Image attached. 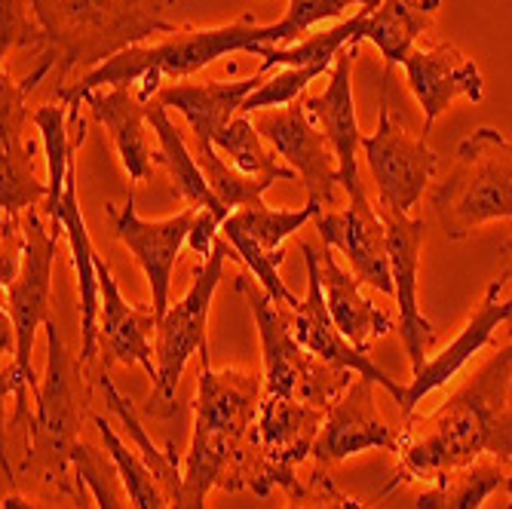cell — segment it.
Wrapping results in <instances>:
<instances>
[{
	"mask_svg": "<svg viewBox=\"0 0 512 509\" xmlns=\"http://www.w3.org/2000/svg\"><path fill=\"white\" fill-rule=\"evenodd\" d=\"M512 341L427 418H405L399 427V467L384 494L408 482H436L442 473L479 457L512 464Z\"/></svg>",
	"mask_w": 512,
	"mask_h": 509,
	"instance_id": "obj_1",
	"label": "cell"
},
{
	"mask_svg": "<svg viewBox=\"0 0 512 509\" xmlns=\"http://www.w3.org/2000/svg\"><path fill=\"white\" fill-rule=\"evenodd\" d=\"M258 43H273L270 25H258L252 16H243L230 25L218 28H178L154 43H138L129 50L117 53L96 71L77 77L68 86H59L53 92V102L68 105V129H71V145L83 148L86 142V123L80 117V105L92 96L96 89L108 86H132L135 80H145L138 96L142 102L157 99L163 89V80L181 83L184 77H194L197 71L209 68L221 56L230 53H252Z\"/></svg>",
	"mask_w": 512,
	"mask_h": 509,
	"instance_id": "obj_2",
	"label": "cell"
},
{
	"mask_svg": "<svg viewBox=\"0 0 512 509\" xmlns=\"http://www.w3.org/2000/svg\"><path fill=\"white\" fill-rule=\"evenodd\" d=\"M50 56L59 68L56 83L65 86L74 71H96L129 46L178 31L163 16L160 0H28Z\"/></svg>",
	"mask_w": 512,
	"mask_h": 509,
	"instance_id": "obj_3",
	"label": "cell"
},
{
	"mask_svg": "<svg viewBox=\"0 0 512 509\" xmlns=\"http://www.w3.org/2000/svg\"><path fill=\"white\" fill-rule=\"evenodd\" d=\"M22 234H25V252H22V270L19 276L4 286V319L13 335V362L4 368V387L0 393L13 396V418L10 427L22 430L28 436L31 427V405L28 393H37L40 378L34 372V338L37 329L50 322V307H53V261H56V246H59V230H46L43 218L37 209H28L22 215Z\"/></svg>",
	"mask_w": 512,
	"mask_h": 509,
	"instance_id": "obj_4",
	"label": "cell"
},
{
	"mask_svg": "<svg viewBox=\"0 0 512 509\" xmlns=\"http://www.w3.org/2000/svg\"><path fill=\"white\" fill-rule=\"evenodd\" d=\"M433 215L451 243L467 240L476 227L512 218V142L482 126L463 138L454 166L430 197Z\"/></svg>",
	"mask_w": 512,
	"mask_h": 509,
	"instance_id": "obj_5",
	"label": "cell"
},
{
	"mask_svg": "<svg viewBox=\"0 0 512 509\" xmlns=\"http://www.w3.org/2000/svg\"><path fill=\"white\" fill-rule=\"evenodd\" d=\"M46 375L34 393V418L28 427V445L22 473H31L62 491H71L68 470L74 467V451L80 445V365L62 344L56 322H46Z\"/></svg>",
	"mask_w": 512,
	"mask_h": 509,
	"instance_id": "obj_6",
	"label": "cell"
},
{
	"mask_svg": "<svg viewBox=\"0 0 512 509\" xmlns=\"http://www.w3.org/2000/svg\"><path fill=\"white\" fill-rule=\"evenodd\" d=\"M240 292L249 301L255 316L261 353H264V393L279 399H298L329 411L344 390L353 384L356 372L332 362H322L310 350H304L295 338V310L273 301L261 286H246L240 280Z\"/></svg>",
	"mask_w": 512,
	"mask_h": 509,
	"instance_id": "obj_7",
	"label": "cell"
},
{
	"mask_svg": "<svg viewBox=\"0 0 512 509\" xmlns=\"http://www.w3.org/2000/svg\"><path fill=\"white\" fill-rule=\"evenodd\" d=\"M53 68L56 62L50 56H40L37 68L25 80H13L7 68L0 71V209H4L0 230L4 237H19L22 215L50 194L46 181L37 178V145L28 138L34 114H28L25 102Z\"/></svg>",
	"mask_w": 512,
	"mask_h": 509,
	"instance_id": "obj_8",
	"label": "cell"
},
{
	"mask_svg": "<svg viewBox=\"0 0 512 509\" xmlns=\"http://www.w3.org/2000/svg\"><path fill=\"white\" fill-rule=\"evenodd\" d=\"M390 71H384V96L375 135H362V151L378 188V206L393 212H411L421 203L427 184L439 169V154L424 135H408L390 114Z\"/></svg>",
	"mask_w": 512,
	"mask_h": 509,
	"instance_id": "obj_9",
	"label": "cell"
},
{
	"mask_svg": "<svg viewBox=\"0 0 512 509\" xmlns=\"http://www.w3.org/2000/svg\"><path fill=\"white\" fill-rule=\"evenodd\" d=\"M227 258H234V249H230V243L224 237H218L212 255L197 264L191 289L184 292V298L175 307H169V313L160 319L157 347H154V353H157L154 396L160 402H169L175 396L184 368H188V359L209 347V338H206L209 310H212V298L221 283Z\"/></svg>",
	"mask_w": 512,
	"mask_h": 509,
	"instance_id": "obj_10",
	"label": "cell"
},
{
	"mask_svg": "<svg viewBox=\"0 0 512 509\" xmlns=\"http://www.w3.org/2000/svg\"><path fill=\"white\" fill-rule=\"evenodd\" d=\"M322 424H325V408L264 393L258 424H255V470H252V491L258 497H267L273 485L298 491L295 467L313 451Z\"/></svg>",
	"mask_w": 512,
	"mask_h": 509,
	"instance_id": "obj_11",
	"label": "cell"
},
{
	"mask_svg": "<svg viewBox=\"0 0 512 509\" xmlns=\"http://www.w3.org/2000/svg\"><path fill=\"white\" fill-rule=\"evenodd\" d=\"M249 117L264 142L298 172L310 200L335 206L338 157L332 151L329 135L322 132V126L304 108V99L286 108H270V111L249 114Z\"/></svg>",
	"mask_w": 512,
	"mask_h": 509,
	"instance_id": "obj_12",
	"label": "cell"
},
{
	"mask_svg": "<svg viewBox=\"0 0 512 509\" xmlns=\"http://www.w3.org/2000/svg\"><path fill=\"white\" fill-rule=\"evenodd\" d=\"M387 227V252L393 270V298L399 304V338L411 362V375L421 372L427 350L436 344L433 322L417 307V273H421V249L427 240V221L405 212L381 209Z\"/></svg>",
	"mask_w": 512,
	"mask_h": 509,
	"instance_id": "obj_13",
	"label": "cell"
},
{
	"mask_svg": "<svg viewBox=\"0 0 512 509\" xmlns=\"http://www.w3.org/2000/svg\"><path fill=\"white\" fill-rule=\"evenodd\" d=\"M200 209L188 206L184 212L163 218V221H148L135 212V200H129L117 209L108 206V215L114 221L117 240L132 252L138 267L145 270L148 286H151V307L157 319L169 313V286H172V270L178 264V255L191 237V227Z\"/></svg>",
	"mask_w": 512,
	"mask_h": 509,
	"instance_id": "obj_14",
	"label": "cell"
},
{
	"mask_svg": "<svg viewBox=\"0 0 512 509\" xmlns=\"http://www.w3.org/2000/svg\"><path fill=\"white\" fill-rule=\"evenodd\" d=\"M322 243L347 255L350 270L371 289L393 295V270L387 252V227L378 206L368 194L350 197L347 209L341 212H319L313 218Z\"/></svg>",
	"mask_w": 512,
	"mask_h": 509,
	"instance_id": "obj_15",
	"label": "cell"
},
{
	"mask_svg": "<svg viewBox=\"0 0 512 509\" xmlns=\"http://www.w3.org/2000/svg\"><path fill=\"white\" fill-rule=\"evenodd\" d=\"M304 255V267H307V298L301 301V307L295 310V338L304 350H310L313 356H319L322 362H332L341 368H350V372L375 381L378 387H384L396 402H402L405 387L396 384L393 378H387L381 368L368 359V353H359L335 326V319L329 313V304H325V289H322V258L310 243L298 246Z\"/></svg>",
	"mask_w": 512,
	"mask_h": 509,
	"instance_id": "obj_16",
	"label": "cell"
},
{
	"mask_svg": "<svg viewBox=\"0 0 512 509\" xmlns=\"http://www.w3.org/2000/svg\"><path fill=\"white\" fill-rule=\"evenodd\" d=\"M368 448L399 451V430L390 427L375 405V381L362 375L344 390V396L325 411V424L316 436L313 454L319 464H338Z\"/></svg>",
	"mask_w": 512,
	"mask_h": 509,
	"instance_id": "obj_17",
	"label": "cell"
},
{
	"mask_svg": "<svg viewBox=\"0 0 512 509\" xmlns=\"http://www.w3.org/2000/svg\"><path fill=\"white\" fill-rule=\"evenodd\" d=\"M506 283H509V273H500L497 280H491L488 289H485V298H482L479 310L470 316V322L463 326V332L442 353H436L433 359H427L421 372L411 375V384L405 387V396L399 402L402 418H411L414 408L424 402V396H430L433 390L445 387L485 344H491L497 326H503V322H512V298L509 301H500Z\"/></svg>",
	"mask_w": 512,
	"mask_h": 509,
	"instance_id": "obj_18",
	"label": "cell"
},
{
	"mask_svg": "<svg viewBox=\"0 0 512 509\" xmlns=\"http://www.w3.org/2000/svg\"><path fill=\"white\" fill-rule=\"evenodd\" d=\"M402 68L408 89L414 92L417 105L424 108V138L457 96L470 102L485 99V80L479 65L470 56H463L454 43H436L433 50H417L414 46Z\"/></svg>",
	"mask_w": 512,
	"mask_h": 509,
	"instance_id": "obj_19",
	"label": "cell"
},
{
	"mask_svg": "<svg viewBox=\"0 0 512 509\" xmlns=\"http://www.w3.org/2000/svg\"><path fill=\"white\" fill-rule=\"evenodd\" d=\"M359 56V43H350L338 53L335 68L329 71V83L319 96H307L304 108L313 114V120L329 135L332 151L338 157V184L347 191V197L365 194L356 151L362 148V132L356 123V105H353V59Z\"/></svg>",
	"mask_w": 512,
	"mask_h": 509,
	"instance_id": "obj_20",
	"label": "cell"
},
{
	"mask_svg": "<svg viewBox=\"0 0 512 509\" xmlns=\"http://www.w3.org/2000/svg\"><path fill=\"white\" fill-rule=\"evenodd\" d=\"M99 270V289H102V307H99V350L105 359V368L114 362L123 365H142L148 378L157 381V362H154V347L151 338L160 329V319L154 313V307H132L111 267L99 258L96 261Z\"/></svg>",
	"mask_w": 512,
	"mask_h": 509,
	"instance_id": "obj_21",
	"label": "cell"
},
{
	"mask_svg": "<svg viewBox=\"0 0 512 509\" xmlns=\"http://www.w3.org/2000/svg\"><path fill=\"white\" fill-rule=\"evenodd\" d=\"M267 80V74L255 71L246 80H203V83H169L157 92V99L166 108H175L191 126L194 138H206L215 145V138L234 123L243 111L246 99Z\"/></svg>",
	"mask_w": 512,
	"mask_h": 509,
	"instance_id": "obj_22",
	"label": "cell"
},
{
	"mask_svg": "<svg viewBox=\"0 0 512 509\" xmlns=\"http://www.w3.org/2000/svg\"><path fill=\"white\" fill-rule=\"evenodd\" d=\"M86 105L102 123V129L111 135V142L120 154V163L132 181H145L151 175V135L145 129L148 123V102L132 86H108L96 89L86 99Z\"/></svg>",
	"mask_w": 512,
	"mask_h": 509,
	"instance_id": "obj_23",
	"label": "cell"
},
{
	"mask_svg": "<svg viewBox=\"0 0 512 509\" xmlns=\"http://www.w3.org/2000/svg\"><path fill=\"white\" fill-rule=\"evenodd\" d=\"M322 258V289H325V304H329V313L335 319L338 332L359 350V353H371V344L381 341L384 335L393 332V319L390 313H384L381 307L371 304L362 295V280L353 270H344L332 249L325 246L319 252Z\"/></svg>",
	"mask_w": 512,
	"mask_h": 509,
	"instance_id": "obj_24",
	"label": "cell"
},
{
	"mask_svg": "<svg viewBox=\"0 0 512 509\" xmlns=\"http://www.w3.org/2000/svg\"><path fill=\"white\" fill-rule=\"evenodd\" d=\"M442 0H381L375 10H356L359 13V34L356 43L365 40L378 46V53L387 62V71L405 65L414 43L421 34L430 31Z\"/></svg>",
	"mask_w": 512,
	"mask_h": 509,
	"instance_id": "obj_25",
	"label": "cell"
},
{
	"mask_svg": "<svg viewBox=\"0 0 512 509\" xmlns=\"http://www.w3.org/2000/svg\"><path fill=\"white\" fill-rule=\"evenodd\" d=\"M148 123H151V129H154V135H157V142H160V148H157V154H154V163L166 166V172H169V178H172V184H175L178 197H181L184 203H188V206H194V209H206V212L218 215L221 224H224L234 212H230V209L212 194V188H209V181H206V175H203V169H200L194 151H191L188 142L181 138L178 126H175L172 117H169V108H166L160 99H151V102H148Z\"/></svg>",
	"mask_w": 512,
	"mask_h": 509,
	"instance_id": "obj_26",
	"label": "cell"
},
{
	"mask_svg": "<svg viewBox=\"0 0 512 509\" xmlns=\"http://www.w3.org/2000/svg\"><path fill=\"white\" fill-rule=\"evenodd\" d=\"M500 488H506L503 464L485 454L467 467L442 473L427 491H421L414 509H482Z\"/></svg>",
	"mask_w": 512,
	"mask_h": 509,
	"instance_id": "obj_27",
	"label": "cell"
},
{
	"mask_svg": "<svg viewBox=\"0 0 512 509\" xmlns=\"http://www.w3.org/2000/svg\"><path fill=\"white\" fill-rule=\"evenodd\" d=\"M96 384H99V390H102V396H105V402H108V408L117 414V418L123 421V427H126V433H129V439L135 442V448H138V457L145 460L148 464V470L154 473V479L160 482V488L166 491V500H169V509H206V506H184V503H178V491H181V470H178V454L172 451V448H157L154 445V439L145 433V427H142V421H138V414H135V408H132V402L114 387V381L108 378V368H102V372L96 375Z\"/></svg>",
	"mask_w": 512,
	"mask_h": 509,
	"instance_id": "obj_28",
	"label": "cell"
},
{
	"mask_svg": "<svg viewBox=\"0 0 512 509\" xmlns=\"http://www.w3.org/2000/svg\"><path fill=\"white\" fill-rule=\"evenodd\" d=\"M319 212H322V203H316V200H310L301 209H270L267 203H261V206L237 209L221 227L237 230V234H243L249 243H255L270 261L283 264V243L289 237H295L298 230L307 221H313Z\"/></svg>",
	"mask_w": 512,
	"mask_h": 509,
	"instance_id": "obj_29",
	"label": "cell"
},
{
	"mask_svg": "<svg viewBox=\"0 0 512 509\" xmlns=\"http://www.w3.org/2000/svg\"><path fill=\"white\" fill-rule=\"evenodd\" d=\"M359 34V13H353L347 22L335 25V28H325L316 34H307L304 40L292 43V46H270V43H258L255 46V56H261V74H270L276 65L279 68H325L332 71L335 59L344 46L356 43Z\"/></svg>",
	"mask_w": 512,
	"mask_h": 509,
	"instance_id": "obj_30",
	"label": "cell"
},
{
	"mask_svg": "<svg viewBox=\"0 0 512 509\" xmlns=\"http://www.w3.org/2000/svg\"><path fill=\"white\" fill-rule=\"evenodd\" d=\"M215 151L234 166L237 172L249 175V178H258V181H295L298 172L292 166H283L276 160V151H267L264 148V138L261 132L255 129L252 117L246 114H237L234 123H230L218 138H215Z\"/></svg>",
	"mask_w": 512,
	"mask_h": 509,
	"instance_id": "obj_31",
	"label": "cell"
},
{
	"mask_svg": "<svg viewBox=\"0 0 512 509\" xmlns=\"http://www.w3.org/2000/svg\"><path fill=\"white\" fill-rule=\"evenodd\" d=\"M34 126L40 129L43 151H46V194L43 212L50 221L59 215V200L65 194V178L74 160V145H71V129H68V105L62 102H46L34 111Z\"/></svg>",
	"mask_w": 512,
	"mask_h": 509,
	"instance_id": "obj_32",
	"label": "cell"
},
{
	"mask_svg": "<svg viewBox=\"0 0 512 509\" xmlns=\"http://www.w3.org/2000/svg\"><path fill=\"white\" fill-rule=\"evenodd\" d=\"M92 424H96V430L105 442V451L114 457L132 509H169L166 491L160 488V482L154 479V473L148 470L145 460L138 457V451H129V445L117 436L111 421L102 418V414H92Z\"/></svg>",
	"mask_w": 512,
	"mask_h": 509,
	"instance_id": "obj_33",
	"label": "cell"
},
{
	"mask_svg": "<svg viewBox=\"0 0 512 509\" xmlns=\"http://www.w3.org/2000/svg\"><path fill=\"white\" fill-rule=\"evenodd\" d=\"M194 157L209 181L212 194L230 209H246V206H261L264 203V191L270 188L267 181H258V178H249L243 172H237L234 166H230L212 142H206V138H194Z\"/></svg>",
	"mask_w": 512,
	"mask_h": 509,
	"instance_id": "obj_34",
	"label": "cell"
},
{
	"mask_svg": "<svg viewBox=\"0 0 512 509\" xmlns=\"http://www.w3.org/2000/svg\"><path fill=\"white\" fill-rule=\"evenodd\" d=\"M381 0H289L286 16L270 25V46H292L298 40H304V34H310L316 25L341 19L350 7H368L375 10Z\"/></svg>",
	"mask_w": 512,
	"mask_h": 509,
	"instance_id": "obj_35",
	"label": "cell"
},
{
	"mask_svg": "<svg viewBox=\"0 0 512 509\" xmlns=\"http://www.w3.org/2000/svg\"><path fill=\"white\" fill-rule=\"evenodd\" d=\"M74 476L92 491L99 509H132L129 494L120 479V470L108 451H99V448L80 442L74 451Z\"/></svg>",
	"mask_w": 512,
	"mask_h": 509,
	"instance_id": "obj_36",
	"label": "cell"
},
{
	"mask_svg": "<svg viewBox=\"0 0 512 509\" xmlns=\"http://www.w3.org/2000/svg\"><path fill=\"white\" fill-rule=\"evenodd\" d=\"M325 74V68H283L273 77H267L252 96L246 99L240 114H258V111H270V108H286L292 102L301 99V92L319 77Z\"/></svg>",
	"mask_w": 512,
	"mask_h": 509,
	"instance_id": "obj_37",
	"label": "cell"
},
{
	"mask_svg": "<svg viewBox=\"0 0 512 509\" xmlns=\"http://www.w3.org/2000/svg\"><path fill=\"white\" fill-rule=\"evenodd\" d=\"M0 4H4V16H0V53H4V59L10 50H22V46L43 53L46 34L28 0H0Z\"/></svg>",
	"mask_w": 512,
	"mask_h": 509,
	"instance_id": "obj_38",
	"label": "cell"
},
{
	"mask_svg": "<svg viewBox=\"0 0 512 509\" xmlns=\"http://www.w3.org/2000/svg\"><path fill=\"white\" fill-rule=\"evenodd\" d=\"M218 230H221V218L200 209L197 218H194V227H191V237H188L191 252H197L200 258H209L212 249H215V240H218Z\"/></svg>",
	"mask_w": 512,
	"mask_h": 509,
	"instance_id": "obj_39",
	"label": "cell"
},
{
	"mask_svg": "<svg viewBox=\"0 0 512 509\" xmlns=\"http://www.w3.org/2000/svg\"><path fill=\"white\" fill-rule=\"evenodd\" d=\"M4 509H46V506H40L34 500H25L19 494H4Z\"/></svg>",
	"mask_w": 512,
	"mask_h": 509,
	"instance_id": "obj_40",
	"label": "cell"
},
{
	"mask_svg": "<svg viewBox=\"0 0 512 509\" xmlns=\"http://www.w3.org/2000/svg\"><path fill=\"white\" fill-rule=\"evenodd\" d=\"M503 273H509V280H512V243L506 246V267H503ZM512 332V329H509Z\"/></svg>",
	"mask_w": 512,
	"mask_h": 509,
	"instance_id": "obj_41",
	"label": "cell"
},
{
	"mask_svg": "<svg viewBox=\"0 0 512 509\" xmlns=\"http://www.w3.org/2000/svg\"><path fill=\"white\" fill-rule=\"evenodd\" d=\"M506 494H509V503H506V509H512V464H509V476H506Z\"/></svg>",
	"mask_w": 512,
	"mask_h": 509,
	"instance_id": "obj_42",
	"label": "cell"
},
{
	"mask_svg": "<svg viewBox=\"0 0 512 509\" xmlns=\"http://www.w3.org/2000/svg\"><path fill=\"white\" fill-rule=\"evenodd\" d=\"M160 4H163V7H169V4H175V0H160Z\"/></svg>",
	"mask_w": 512,
	"mask_h": 509,
	"instance_id": "obj_43",
	"label": "cell"
},
{
	"mask_svg": "<svg viewBox=\"0 0 512 509\" xmlns=\"http://www.w3.org/2000/svg\"><path fill=\"white\" fill-rule=\"evenodd\" d=\"M509 396H512V381H509Z\"/></svg>",
	"mask_w": 512,
	"mask_h": 509,
	"instance_id": "obj_44",
	"label": "cell"
},
{
	"mask_svg": "<svg viewBox=\"0 0 512 509\" xmlns=\"http://www.w3.org/2000/svg\"><path fill=\"white\" fill-rule=\"evenodd\" d=\"M289 509H301V506H298V503H295V506H289Z\"/></svg>",
	"mask_w": 512,
	"mask_h": 509,
	"instance_id": "obj_45",
	"label": "cell"
}]
</instances>
